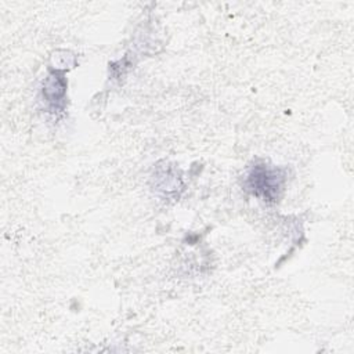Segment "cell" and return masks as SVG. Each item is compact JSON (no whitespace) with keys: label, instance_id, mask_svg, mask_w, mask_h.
<instances>
[{"label":"cell","instance_id":"6da1fadb","mask_svg":"<svg viewBox=\"0 0 354 354\" xmlns=\"http://www.w3.org/2000/svg\"><path fill=\"white\" fill-rule=\"evenodd\" d=\"M283 174L278 169L267 167L266 165L254 166L248 176V187L263 201L275 202L282 189Z\"/></svg>","mask_w":354,"mask_h":354},{"label":"cell","instance_id":"7a4b0ae2","mask_svg":"<svg viewBox=\"0 0 354 354\" xmlns=\"http://www.w3.org/2000/svg\"><path fill=\"white\" fill-rule=\"evenodd\" d=\"M43 93L46 94V98L48 102H54V101H58L59 98H62V95L65 93L64 76H58L57 73L48 76L47 83L43 88Z\"/></svg>","mask_w":354,"mask_h":354}]
</instances>
